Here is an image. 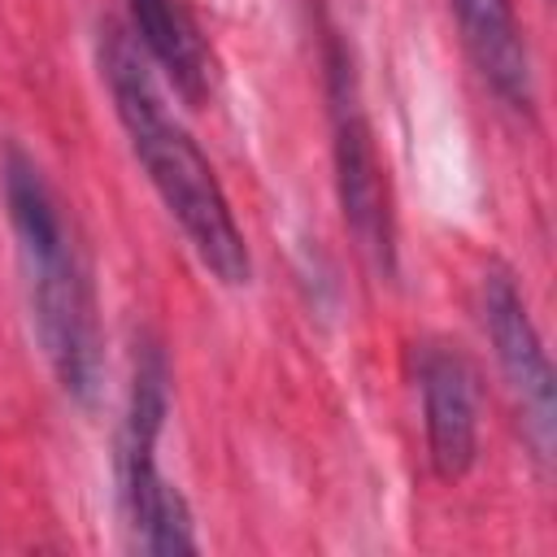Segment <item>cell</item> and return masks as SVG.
Wrapping results in <instances>:
<instances>
[{
    "label": "cell",
    "instance_id": "3",
    "mask_svg": "<svg viewBox=\"0 0 557 557\" xmlns=\"http://www.w3.org/2000/svg\"><path fill=\"white\" fill-rule=\"evenodd\" d=\"M165 357L161 348L144 344L135 357V379H131V405L122 422V453H117V479H122V509L131 527V544L152 557L170 553H196L191 535V513L178 487L157 470V435L165 422Z\"/></svg>",
    "mask_w": 557,
    "mask_h": 557
},
{
    "label": "cell",
    "instance_id": "1",
    "mask_svg": "<svg viewBox=\"0 0 557 557\" xmlns=\"http://www.w3.org/2000/svg\"><path fill=\"white\" fill-rule=\"evenodd\" d=\"M96 61H100V78L113 96V109L131 139L135 161L144 165L148 183L157 187L161 205L178 222V231L191 244V252L200 257V265L226 287L248 283L252 261H248V244L235 226V213L226 205V191H222L213 165L205 161V152L196 148V139L165 113V100L152 83L148 57L139 52L135 35L122 30L117 22H104Z\"/></svg>",
    "mask_w": 557,
    "mask_h": 557
},
{
    "label": "cell",
    "instance_id": "6",
    "mask_svg": "<svg viewBox=\"0 0 557 557\" xmlns=\"http://www.w3.org/2000/svg\"><path fill=\"white\" fill-rule=\"evenodd\" d=\"M418 387L426 418V448L440 479H461L479 453V392L474 370L448 344H426L418 352Z\"/></svg>",
    "mask_w": 557,
    "mask_h": 557
},
{
    "label": "cell",
    "instance_id": "8",
    "mask_svg": "<svg viewBox=\"0 0 557 557\" xmlns=\"http://www.w3.org/2000/svg\"><path fill=\"white\" fill-rule=\"evenodd\" d=\"M131 35L187 104H200L209 96L213 57L183 0H131Z\"/></svg>",
    "mask_w": 557,
    "mask_h": 557
},
{
    "label": "cell",
    "instance_id": "5",
    "mask_svg": "<svg viewBox=\"0 0 557 557\" xmlns=\"http://www.w3.org/2000/svg\"><path fill=\"white\" fill-rule=\"evenodd\" d=\"M483 326L496 352V366L509 383V396L518 405V422L527 444L540 461H553V431H557V405H553V366L535 335V322L505 270H492L483 278Z\"/></svg>",
    "mask_w": 557,
    "mask_h": 557
},
{
    "label": "cell",
    "instance_id": "4",
    "mask_svg": "<svg viewBox=\"0 0 557 557\" xmlns=\"http://www.w3.org/2000/svg\"><path fill=\"white\" fill-rule=\"evenodd\" d=\"M326 104H331V157H335V191L344 209V226L352 231L366 261L392 278L396 274V222L392 196L374 144V126L361 104V83L348 48L326 35Z\"/></svg>",
    "mask_w": 557,
    "mask_h": 557
},
{
    "label": "cell",
    "instance_id": "7",
    "mask_svg": "<svg viewBox=\"0 0 557 557\" xmlns=\"http://www.w3.org/2000/svg\"><path fill=\"white\" fill-rule=\"evenodd\" d=\"M461 44L479 70V78L509 104V109H531L535 87H531V57L527 39L513 17V0H448Z\"/></svg>",
    "mask_w": 557,
    "mask_h": 557
},
{
    "label": "cell",
    "instance_id": "2",
    "mask_svg": "<svg viewBox=\"0 0 557 557\" xmlns=\"http://www.w3.org/2000/svg\"><path fill=\"white\" fill-rule=\"evenodd\" d=\"M4 209L17 239V261L26 274L30 322L39 331L44 357L57 383L78 400L91 405L100 387V331H96V296L65 222V209L39 165L26 152L4 157Z\"/></svg>",
    "mask_w": 557,
    "mask_h": 557
}]
</instances>
